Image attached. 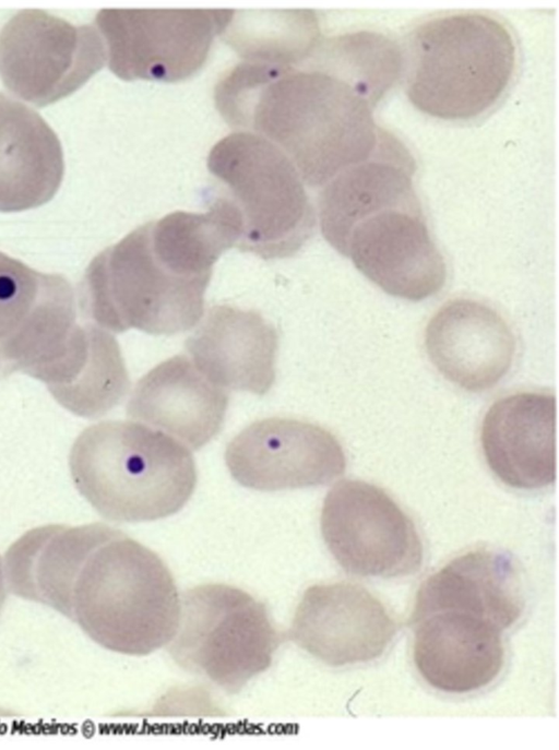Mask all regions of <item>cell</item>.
Segmentation results:
<instances>
[{
  "label": "cell",
  "mask_w": 559,
  "mask_h": 750,
  "mask_svg": "<svg viewBox=\"0 0 559 750\" xmlns=\"http://www.w3.org/2000/svg\"><path fill=\"white\" fill-rule=\"evenodd\" d=\"M8 590L75 622L100 646L147 655L176 633L180 595L153 550L103 523L48 524L4 553Z\"/></svg>",
  "instance_id": "6da1fadb"
},
{
  "label": "cell",
  "mask_w": 559,
  "mask_h": 750,
  "mask_svg": "<svg viewBox=\"0 0 559 750\" xmlns=\"http://www.w3.org/2000/svg\"><path fill=\"white\" fill-rule=\"evenodd\" d=\"M238 63L214 90L215 107L236 131L258 134L295 165L304 183L323 187L343 169L367 160L385 130L374 105L325 70Z\"/></svg>",
  "instance_id": "7a4b0ae2"
},
{
  "label": "cell",
  "mask_w": 559,
  "mask_h": 750,
  "mask_svg": "<svg viewBox=\"0 0 559 750\" xmlns=\"http://www.w3.org/2000/svg\"><path fill=\"white\" fill-rule=\"evenodd\" d=\"M516 63L513 32L501 19L484 11L437 13L408 35L405 93L430 117L473 120L502 99Z\"/></svg>",
  "instance_id": "3957f363"
},
{
  "label": "cell",
  "mask_w": 559,
  "mask_h": 750,
  "mask_svg": "<svg viewBox=\"0 0 559 750\" xmlns=\"http://www.w3.org/2000/svg\"><path fill=\"white\" fill-rule=\"evenodd\" d=\"M72 480L103 517L148 522L180 511L197 485L192 454L181 442L131 421L85 428L69 455Z\"/></svg>",
  "instance_id": "277c9868"
},
{
  "label": "cell",
  "mask_w": 559,
  "mask_h": 750,
  "mask_svg": "<svg viewBox=\"0 0 559 750\" xmlns=\"http://www.w3.org/2000/svg\"><path fill=\"white\" fill-rule=\"evenodd\" d=\"M211 276L173 248L152 221L91 261L80 287L81 308L114 333L133 328L176 334L200 321Z\"/></svg>",
  "instance_id": "5b68a950"
},
{
  "label": "cell",
  "mask_w": 559,
  "mask_h": 750,
  "mask_svg": "<svg viewBox=\"0 0 559 750\" xmlns=\"http://www.w3.org/2000/svg\"><path fill=\"white\" fill-rule=\"evenodd\" d=\"M215 179L205 195L229 212L236 247L264 260L292 257L312 237L316 211L292 160L266 139L246 131L221 139L210 151Z\"/></svg>",
  "instance_id": "8992f818"
},
{
  "label": "cell",
  "mask_w": 559,
  "mask_h": 750,
  "mask_svg": "<svg viewBox=\"0 0 559 750\" xmlns=\"http://www.w3.org/2000/svg\"><path fill=\"white\" fill-rule=\"evenodd\" d=\"M280 644L263 603L241 588L210 583L180 595L178 627L166 646L180 668L234 694L269 669Z\"/></svg>",
  "instance_id": "52a82bcc"
},
{
  "label": "cell",
  "mask_w": 559,
  "mask_h": 750,
  "mask_svg": "<svg viewBox=\"0 0 559 750\" xmlns=\"http://www.w3.org/2000/svg\"><path fill=\"white\" fill-rule=\"evenodd\" d=\"M234 10H100L110 71L126 81L179 82L204 64Z\"/></svg>",
  "instance_id": "ba28073f"
},
{
  "label": "cell",
  "mask_w": 559,
  "mask_h": 750,
  "mask_svg": "<svg viewBox=\"0 0 559 750\" xmlns=\"http://www.w3.org/2000/svg\"><path fill=\"white\" fill-rule=\"evenodd\" d=\"M320 527L329 551L347 573L397 578L415 573L423 563L414 522L372 484L338 481L324 498Z\"/></svg>",
  "instance_id": "9c48e42d"
},
{
  "label": "cell",
  "mask_w": 559,
  "mask_h": 750,
  "mask_svg": "<svg viewBox=\"0 0 559 750\" xmlns=\"http://www.w3.org/2000/svg\"><path fill=\"white\" fill-rule=\"evenodd\" d=\"M106 60L96 28L74 25L46 11H20L0 32L2 82L38 107L75 92Z\"/></svg>",
  "instance_id": "30bf717a"
},
{
  "label": "cell",
  "mask_w": 559,
  "mask_h": 750,
  "mask_svg": "<svg viewBox=\"0 0 559 750\" xmlns=\"http://www.w3.org/2000/svg\"><path fill=\"white\" fill-rule=\"evenodd\" d=\"M225 462L237 483L260 491L323 486L346 468L334 434L319 425L282 417L245 428L228 443Z\"/></svg>",
  "instance_id": "8fae6325"
},
{
  "label": "cell",
  "mask_w": 559,
  "mask_h": 750,
  "mask_svg": "<svg viewBox=\"0 0 559 750\" xmlns=\"http://www.w3.org/2000/svg\"><path fill=\"white\" fill-rule=\"evenodd\" d=\"M344 257L386 294L420 301L444 286L447 266L420 202L388 207L357 224Z\"/></svg>",
  "instance_id": "7c38bea8"
},
{
  "label": "cell",
  "mask_w": 559,
  "mask_h": 750,
  "mask_svg": "<svg viewBox=\"0 0 559 750\" xmlns=\"http://www.w3.org/2000/svg\"><path fill=\"white\" fill-rule=\"evenodd\" d=\"M396 633L382 603L362 586H309L298 603L289 639L322 663L340 667L380 657Z\"/></svg>",
  "instance_id": "4fadbf2b"
},
{
  "label": "cell",
  "mask_w": 559,
  "mask_h": 750,
  "mask_svg": "<svg viewBox=\"0 0 559 750\" xmlns=\"http://www.w3.org/2000/svg\"><path fill=\"white\" fill-rule=\"evenodd\" d=\"M433 367L451 383L468 392L497 385L513 365L514 333L491 306L471 298L443 303L424 333Z\"/></svg>",
  "instance_id": "5bb4252c"
},
{
  "label": "cell",
  "mask_w": 559,
  "mask_h": 750,
  "mask_svg": "<svg viewBox=\"0 0 559 750\" xmlns=\"http://www.w3.org/2000/svg\"><path fill=\"white\" fill-rule=\"evenodd\" d=\"M481 449L490 471L516 489H540L556 479V397L525 391L497 400L486 412Z\"/></svg>",
  "instance_id": "9a60e30c"
},
{
  "label": "cell",
  "mask_w": 559,
  "mask_h": 750,
  "mask_svg": "<svg viewBox=\"0 0 559 750\" xmlns=\"http://www.w3.org/2000/svg\"><path fill=\"white\" fill-rule=\"evenodd\" d=\"M415 160L394 134L384 131L370 158L343 169L322 187L318 216L324 239L344 255L353 228L388 207L420 202Z\"/></svg>",
  "instance_id": "2e32d148"
},
{
  "label": "cell",
  "mask_w": 559,
  "mask_h": 750,
  "mask_svg": "<svg viewBox=\"0 0 559 750\" xmlns=\"http://www.w3.org/2000/svg\"><path fill=\"white\" fill-rule=\"evenodd\" d=\"M277 347L275 328L259 312L229 305L210 308L186 341L193 364L210 381L258 395L275 381Z\"/></svg>",
  "instance_id": "e0dca14e"
},
{
  "label": "cell",
  "mask_w": 559,
  "mask_h": 750,
  "mask_svg": "<svg viewBox=\"0 0 559 750\" xmlns=\"http://www.w3.org/2000/svg\"><path fill=\"white\" fill-rule=\"evenodd\" d=\"M523 609L522 581L512 557L477 549L452 559L421 583L412 620L455 611L486 620L502 631L520 618Z\"/></svg>",
  "instance_id": "ac0fdd59"
},
{
  "label": "cell",
  "mask_w": 559,
  "mask_h": 750,
  "mask_svg": "<svg viewBox=\"0 0 559 750\" xmlns=\"http://www.w3.org/2000/svg\"><path fill=\"white\" fill-rule=\"evenodd\" d=\"M227 407L226 390L210 381L191 359L176 355L138 381L127 414L198 450L218 433Z\"/></svg>",
  "instance_id": "d6986e66"
},
{
  "label": "cell",
  "mask_w": 559,
  "mask_h": 750,
  "mask_svg": "<svg viewBox=\"0 0 559 750\" xmlns=\"http://www.w3.org/2000/svg\"><path fill=\"white\" fill-rule=\"evenodd\" d=\"M415 623L414 663L432 688L445 693H468L485 688L501 671V631L488 621L441 611Z\"/></svg>",
  "instance_id": "ffe728a7"
},
{
  "label": "cell",
  "mask_w": 559,
  "mask_h": 750,
  "mask_svg": "<svg viewBox=\"0 0 559 750\" xmlns=\"http://www.w3.org/2000/svg\"><path fill=\"white\" fill-rule=\"evenodd\" d=\"M87 335V324L76 322L71 284L60 274L45 273L33 309L17 330L0 343L2 371L26 373L50 389L79 362Z\"/></svg>",
  "instance_id": "44dd1931"
},
{
  "label": "cell",
  "mask_w": 559,
  "mask_h": 750,
  "mask_svg": "<svg viewBox=\"0 0 559 750\" xmlns=\"http://www.w3.org/2000/svg\"><path fill=\"white\" fill-rule=\"evenodd\" d=\"M64 172L62 147L32 108L0 93V212H21L50 201Z\"/></svg>",
  "instance_id": "7402d4cb"
},
{
  "label": "cell",
  "mask_w": 559,
  "mask_h": 750,
  "mask_svg": "<svg viewBox=\"0 0 559 750\" xmlns=\"http://www.w3.org/2000/svg\"><path fill=\"white\" fill-rule=\"evenodd\" d=\"M221 36L245 61L293 67L321 40L312 10H234Z\"/></svg>",
  "instance_id": "603a6c76"
},
{
  "label": "cell",
  "mask_w": 559,
  "mask_h": 750,
  "mask_svg": "<svg viewBox=\"0 0 559 750\" xmlns=\"http://www.w3.org/2000/svg\"><path fill=\"white\" fill-rule=\"evenodd\" d=\"M305 63L342 78L377 105L403 73V51L382 34L360 31L321 39Z\"/></svg>",
  "instance_id": "cb8c5ba5"
},
{
  "label": "cell",
  "mask_w": 559,
  "mask_h": 750,
  "mask_svg": "<svg viewBox=\"0 0 559 750\" xmlns=\"http://www.w3.org/2000/svg\"><path fill=\"white\" fill-rule=\"evenodd\" d=\"M44 274L0 252V343L17 330L33 309Z\"/></svg>",
  "instance_id": "d4e9b609"
},
{
  "label": "cell",
  "mask_w": 559,
  "mask_h": 750,
  "mask_svg": "<svg viewBox=\"0 0 559 750\" xmlns=\"http://www.w3.org/2000/svg\"><path fill=\"white\" fill-rule=\"evenodd\" d=\"M7 581H5V574H4V567H3V561L2 558L0 557V612L3 607V604L5 602L7 597Z\"/></svg>",
  "instance_id": "484cf974"
},
{
  "label": "cell",
  "mask_w": 559,
  "mask_h": 750,
  "mask_svg": "<svg viewBox=\"0 0 559 750\" xmlns=\"http://www.w3.org/2000/svg\"><path fill=\"white\" fill-rule=\"evenodd\" d=\"M2 370V365H1V357H0V371Z\"/></svg>",
  "instance_id": "4316f807"
}]
</instances>
